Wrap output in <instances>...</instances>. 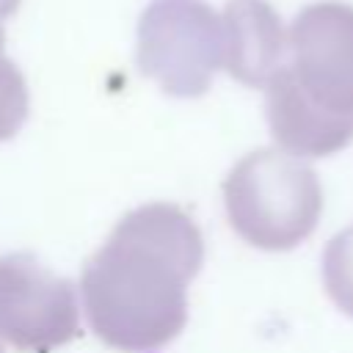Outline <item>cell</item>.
Instances as JSON below:
<instances>
[{"instance_id":"6da1fadb","label":"cell","mask_w":353,"mask_h":353,"mask_svg":"<svg viewBox=\"0 0 353 353\" xmlns=\"http://www.w3.org/2000/svg\"><path fill=\"white\" fill-rule=\"evenodd\" d=\"M204 262L196 221L171 201L130 210L83 265L88 328L113 350L152 353L188 323V284Z\"/></svg>"},{"instance_id":"7a4b0ae2","label":"cell","mask_w":353,"mask_h":353,"mask_svg":"<svg viewBox=\"0 0 353 353\" xmlns=\"http://www.w3.org/2000/svg\"><path fill=\"white\" fill-rule=\"evenodd\" d=\"M265 119L279 149L331 157L353 143V6H303L287 28V61L265 85Z\"/></svg>"},{"instance_id":"3957f363","label":"cell","mask_w":353,"mask_h":353,"mask_svg":"<svg viewBox=\"0 0 353 353\" xmlns=\"http://www.w3.org/2000/svg\"><path fill=\"white\" fill-rule=\"evenodd\" d=\"M223 210L234 234L262 251L298 248L320 223L323 185L317 171L284 149L243 154L223 185Z\"/></svg>"},{"instance_id":"277c9868","label":"cell","mask_w":353,"mask_h":353,"mask_svg":"<svg viewBox=\"0 0 353 353\" xmlns=\"http://www.w3.org/2000/svg\"><path fill=\"white\" fill-rule=\"evenodd\" d=\"M135 63L168 97L207 94L226 66L223 17L204 0H152L138 19Z\"/></svg>"},{"instance_id":"5b68a950","label":"cell","mask_w":353,"mask_h":353,"mask_svg":"<svg viewBox=\"0 0 353 353\" xmlns=\"http://www.w3.org/2000/svg\"><path fill=\"white\" fill-rule=\"evenodd\" d=\"M77 336L74 284L28 251L0 256V339L22 353H52Z\"/></svg>"},{"instance_id":"8992f818","label":"cell","mask_w":353,"mask_h":353,"mask_svg":"<svg viewBox=\"0 0 353 353\" xmlns=\"http://www.w3.org/2000/svg\"><path fill=\"white\" fill-rule=\"evenodd\" d=\"M226 72L248 85L265 88L287 61V30L268 0H226Z\"/></svg>"},{"instance_id":"52a82bcc","label":"cell","mask_w":353,"mask_h":353,"mask_svg":"<svg viewBox=\"0 0 353 353\" xmlns=\"http://www.w3.org/2000/svg\"><path fill=\"white\" fill-rule=\"evenodd\" d=\"M320 276L328 298L353 317V226L334 234L325 243L323 259H320Z\"/></svg>"},{"instance_id":"ba28073f","label":"cell","mask_w":353,"mask_h":353,"mask_svg":"<svg viewBox=\"0 0 353 353\" xmlns=\"http://www.w3.org/2000/svg\"><path fill=\"white\" fill-rule=\"evenodd\" d=\"M28 83L19 66L6 55V33L0 25V141H8L22 130V124L28 121Z\"/></svg>"},{"instance_id":"9c48e42d","label":"cell","mask_w":353,"mask_h":353,"mask_svg":"<svg viewBox=\"0 0 353 353\" xmlns=\"http://www.w3.org/2000/svg\"><path fill=\"white\" fill-rule=\"evenodd\" d=\"M19 3H22V0H0V22L8 19V17L19 8Z\"/></svg>"},{"instance_id":"30bf717a","label":"cell","mask_w":353,"mask_h":353,"mask_svg":"<svg viewBox=\"0 0 353 353\" xmlns=\"http://www.w3.org/2000/svg\"><path fill=\"white\" fill-rule=\"evenodd\" d=\"M0 353H3V345H0Z\"/></svg>"}]
</instances>
